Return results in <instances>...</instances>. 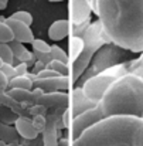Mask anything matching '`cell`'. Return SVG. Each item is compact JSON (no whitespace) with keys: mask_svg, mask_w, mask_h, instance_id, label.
I'll use <instances>...</instances> for the list:
<instances>
[{"mask_svg":"<svg viewBox=\"0 0 143 146\" xmlns=\"http://www.w3.org/2000/svg\"><path fill=\"white\" fill-rule=\"evenodd\" d=\"M109 40L130 52H143V0H91Z\"/></svg>","mask_w":143,"mask_h":146,"instance_id":"6da1fadb","label":"cell"},{"mask_svg":"<svg viewBox=\"0 0 143 146\" xmlns=\"http://www.w3.org/2000/svg\"><path fill=\"white\" fill-rule=\"evenodd\" d=\"M78 146H143V118L130 115L108 116L88 128Z\"/></svg>","mask_w":143,"mask_h":146,"instance_id":"7a4b0ae2","label":"cell"},{"mask_svg":"<svg viewBox=\"0 0 143 146\" xmlns=\"http://www.w3.org/2000/svg\"><path fill=\"white\" fill-rule=\"evenodd\" d=\"M103 118L118 115H143V77L126 74L116 80L98 102Z\"/></svg>","mask_w":143,"mask_h":146,"instance_id":"3957f363","label":"cell"},{"mask_svg":"<svg viewBox=\"0 0 143 146\" xmlns=\"http://www.w3.org/2000/svg\"><path fill=\"white\" fill-rule=\"evenodd\" d=\"M81 38L84 40V50L81 55L78 57V60L72 64V75H71L72 82H77L79 77L85 72V70L91 65V61L96 54V51L102 46L112 43L109 37L106 36V33L103 31L99 20H95L94 23L89 24V27L87 29V31L84 33Z\"/></svg>","mask_w":143,"mask_h":146,"instance_id":"277c9868","label":"cell"},{"mask_svg":"<svg viewBox=\"0 0 143 146\" xmlns=\"http://www.w3.org/2000/svg\"><path fill=\"white\" fill-rule=\"evenodd\" d=\"M129 61H130V60H129ZM129 61H126V62H123V64H119V65H116V67L108 68V70H105V71H102V72H98L92 78H89V80L81 87L84 95L88 98L89 101L98 104V102L101 101V98L103 97V94L106 92V90H108L116 80H119L120 77L129 74V71H128V62H129Z\"/></svg>","mask_w":143,"mask_h":146,"instance_id":"5b68a950","label":"cell"},{"mask_svg":"<svg viewBox=\"0 0 143 146\" xmlns=\"http://www.w3.org/2000/svg\"><path fill=\"white\" fill-rule=\"evenodd\" d=\"M130 54L132 52L128 50L122 48L113 43H108L96 51L89 67L94 70L95 74H98V72H102L108 68L116 67L119 64H123V62L132 60Z\"/></svg>","mask_w":143,"mask_h":146,"instance_id":"8992f818","label":"cell"},{"mask_svg":"<svg viewBox=\"0 0 143 146\" xmlns=\"http://www.w3.org/2000/svg\"><path fill=\"white\" fill-rule=\"evenodd\" d=\"M101 119H103V116H102L101 111L98 109V106L92 108V109H88V111H85V112H82L79 115H77L72 119V122H71V126L68 129V135L67 136L70 138L71 142H77L78 138L88 128L95 125L96 122H99Z\"/></svg>","mask_w":143,"mask_h":146,"instance_id":"52a82bcc","label":"cell"},{"mask_svg":"<svg viewBox=\"0 0 143 146\" xmlns=\"http://www.w3.org/2000/svg\"><path fill=\"white\" fill-rule=\"evenodd\" d=\"M62 109H50L47 113V125L43 135V146H58L60 129L58 123L61 122Z\"/></svg>","mask_w":143,"mask_h":146,"instance_id":"ba28073f","label":"cell"},{"mask_svg":"<svg viewBox=\"0 0 143 146\" xmlns=\"http://www.w3.org/2000/svg\"><path fill=\"white\" fill-rule=\"evenodd\" d=\"M72 104V97L71 92L68 91H57V92H44L36 105H41L44 108L50 109H67Z\"/></svg>","mask_w":143,"mask_h":146,"instance_id":"9c48e42d","label":"cell"},{"mask_svg":"<svg viewBox=\"0 0 143 146\" xmlns=\"http://www.w3.org/2000/svg\"><path fill=\"white\" fill-rule=\"evenodd\" d=\"M92 13L91 0H70V21L72 26L89 20Z\"/></svg>","mask_w":143,"mask_h":146,"instance_id":"30bf717a","label":"cell"},{"mask_svg":"<svg viewBox=\"0 0 143 146\" xmlns=\"http://www.w3.org/2000/svg\"><path fill=\"white\" fill-rule=\"evenodd\" d=\"M72 78L70 75H60L47 80H34V88H38L44 92H57V91H68L71 88ZM74 84V82H72Z\"/></svg>","mask_w":143,"mask_h":146,"instance_id":"8fae6325","label":"cell"},{"mask_svg":"<svg viewBox=\"0 0 143 146\" xmlns=\"http://www.w3.org/2000/svg\"><path fill=\"white\" fill-rule=\"evenodd\" d=\"M3 20L13 31V36H14V40L21 43V44H31L34 41V34L30 29V26H26L20 21H16V20H11L10 17H6V19H0Z\"/></svg>","mask_w":143,"mask_h":146,"instance_id":"7c38bea8","label":"cell"},{"mask_svg":"<svg viewBox=\"0 0 143 146\" xmlns=\"http://www.w3.org/2000/svg\"><path fill=\"white\" fill-rule=\"evenodd\" d=\"M7 92L14 101H17L19 104H23L26 106L36 105L38 98L44 94V91H41L38 88H33V90H9Z\"/></svg>","mask_w":143,"mask_h":146,"instance_id":"4fadbf2b","label":"cell"},{"mask_svg":"<svg viewBox=\"0 0 143 146\" xmlns=\"http://www.w3.org/2000/svg\"><path fill=\"white\" fill-rule=\"evenodd\" d=\"M71 21L70 20H55L50 27H48V37L54 41H60L64 40L65 37H68L71 34Z\"/></svg>","mask_w":143,"mask_h":146,"instance_id":"5bb4252c","label":"cell"},{"mask_svg":"<svg viewBox=\"0 0 143 146\" xmlns=\"http://www.w3.org/2000/svg\"><path fill=\"white\" fill-rule=\"evenodd\" d=\"M14 128H16L19 136H20L21 139H24V141H34V139H37L38 135H40V133L36 131V128L33 126L31 119H28V118H21V116H19L17 121H16V123H14Z\"/></svg>","mask_w":143,"mask_h":146,"instance_id":"9a60e30c","label":"cell"},{"mask_svg":"<svg viewBox=\"0 0 143 146\" xmlns=\"http://www.w3.org/2000/svg\"><path fill=\"white\" fill-rule=\"evenodd\" d=\"M0 142L3 143H19L20 142V136L14 125H6L0 122Z\"/></svg>","mask_w":143,"mask_h":146,"instance_id":"2e32d148","label":"cell"},{"mask_svg":"<svg viewBox=\"0 0 143 146\" xmlns=\"http://www.w3.org/2000/svg\"><path fill=\"white\" fill-rule=\"evenodd\" d=\"M68 47H70V52H68V58H70V62H75L78 60V57L81 55L82 50H84V40L81 37H72L70 38V43H68Z\"/></svg>","mask_w":143,"mask_h":146,"instance_id":"e0dca14e","label":"cell"},{"mask_svg":"<svg viewBox=\"0 0 143 146\" xmlns=\"http://www.w3.org/2000/svg\"><path fill=\"white\" fill-rule=\"evenodd\" d=\"M34 84L33 80L27 75L24 77H14L13 80L9 81V90H33Z\"/></svg>","mask_w":143,"mask_h":146,"instance_id":"ac0fdd59","label":"cell"},{"mask_svg":"<svg viewBox=\"0 0 143 146\" xmlns=\"http://www.w3.org/2000/svg\"><path fill=\"white\" fill-rule=\"evenodd\" d=\"M128 71L129 74H135V75H140L143 74V52L138 58H132L128 62Z\"/></svg>","mask_w":143,"mask_h":146,"instance_id":"d6986e66","label":"cell"},{"mask_svg":"<svg viewBox=\"0 0 143 146\" xmlns=\"http://www.w3.org/2000/svg\"><path fill=\"white\" fill-rule=\"evenodd\" d=\"M17 118H19V116H17L11 109H9V108L0 105V122H3V123H6V125H14L16 121H17Z\"/></svg>","mask_w":143,"mask_h":146,"instance_id":"ffe728a7","label":"cell"},{"mask_svg":"<svg viewBox=\"0 0 143 146\" xmlns=\"http://www.w3.org/2000/svg\"><path fill=\"white\" fill-rule=\"evenodd\" d=\"M50 55H51V60H55V61H61V62L70 64L68 52H65L64 50L61 48L60 46H57V44L51 46V51H50Z\"/></svg>","mask_w":143,"mask_h":146,"instance_id":"44dd1931","label":"cell"},{"mask_svg":"<svg viewBox=\"0 0 143 146\" xmlns=\"http://www.w3.org/2000/svg\"><path fill=\"white\" fill-rule=\"evenodd\" d=\"M10 19L16 20V21H20V23H23L26 26H31L33 24V14L30 11H27V10H19V11L13 13L10 16Z\"/></svg>","mask_w":143,"mask_h":146,"instance_id":"7402d4cb","label":"cell"},{"mask_svg":"<svg viewBox=\"0 0 143 146\" xmlns=\"http://www.w3.org/2000/svg\"><path fill=\"white\" fill-rule=\"evenodd\" d=\"M13 40H14V36H13L11 29L3 20H0V44H9Z\"/></svg>","mask_w":143,"mask_h":146,"instance_id":"603a6c76","label":"cell"},{"mask_svg":"<svg viewBox=\"0 0 143 146\" xmlns=\"http://www.w3.org/2000/svg\"><path fill=\"white\" fill-rule=\"evenodd\" d=\"M47 68L55 71L58 75H70V65L65 64V62H61V61L51 60V62L47 65Z\"/></svg>","mask_w":143,"mask_h":146,"instance_id":"cb8c5ba5","label":"cell"},{"mask_svg":"<svg viewBox=\"0 0 143 146\" xmlns=\"http://www.w3.org/2000/svg\"><path fill=\"white\" fill-rule=\"evenodd\" d=\"M0 58L3 60L4 64H11L14 65V54L10 48L9 44H0Z\"/></svg>","mask_w":143,"mask_h":146,"instance_id":"d4e9b609","label":"cell"},{"mask_svg":"<svg viewBox=\"0 0 143 146\" xmlns=\"http://www.w3.org/2000/svg\"><path fill=\"white\" fill-rule=\"evenodd\" d=\"M31 51H37V52H43V54H50L51 51V46L47 41L40 40V38H34V41L31 43Z\"/></svg>","mask_w":143,"mask_h":146,"instance_id":"484cf974","label":"cell"},{"mask_svg":"<svg viewBox=\"0 0 143 146\" xmlns=\"http://www.w3.org/2000/svg\"><path fill=\"white\" fill-rule=\"evenodd\" d=\"M9 46H10V48H11L13 54H14V60H19L27 51V48L24 47V44H21V43H19L16 40H13L11 43H9Z\"/></svg>","mask_w":143,"mask_h":146,"instance_id":"4316f807","label":"cell"},{"mask_svg":"<svg viewBox=\"0 0 143 146\" xmlns=\"http://www.w3.org/2000/svg\"><path fill=\"white\" fill-rule=\"evenodd\" d=\"M89 24H91V21H89V20H87V21H84V23H81V24L72 26V27H71L72 37H82V36H84V33L87 31V29L89 27Z\"/></svg>","mask_w":143,"mask_h":146,"instance_id":"83f0119b","label":"cell"},{"mask_svg":"<svg viewBox=\"0 0 143 146\" xmlns=\"http://www.w3.org/2000/svg\"><path fill=\"white\" fill-rule=\"evenodd\" d=\"M31 122H33V126L36 128V131L38 133H43L46 129V125H47V116H34V118H31Z\"/></svg>","mask_w":143,"mask_h":146,"instance_id":"f1b7e54d","label":"cell"},{"mask_svg":"<svg viewBox=\"0 0 143 146\" xmlns=\"http://www.w3.org/2000/svg\"><path fill=\"white\" fill-rule=\"evenodd\" d=\"M28 112H30L31 118H34V116H47L48 109L41 106V105H31V106H28Z\"/></svg>","mask_w":143,"mask_h":146,"instance_id":"f546056e","label":"cell"},{"mask_svg":"<svg viewBox=\"0 0 143 146\" xmlns=\"http://www.w3.org/2000/svg\"><path fill=\"white\" fill-rule=\"evenodd\" d=\"M19 62H24L28 68H30V67L33 68V65L36 64V58H34V55H33V51H28V50H27V51L19 58Z\"/></svg>","mask_w":143,"mask_h":146,"instance_id":"4dcf8cb0","label":"cell"},{"mask_svg":"<svg viewBox=\"0 0 143 146\" xmlns=\"http://www.w3.org/2000/svg\"><path fill=\"white\" fill-rule=\"evenodd\" d=\"M0 71L7 77L9 81L13 80V78L16 77V68H14V65H11V64H3V67H1Z\"/></svg>","mask_w":143,"mask_h":146,"instance_id":"1f68e13d","label":"cell"},{"mask_svg":"<svg viewBox=\"0 0 143 146\" xmlns=\"http://www.w3.org/2000/svg\"><path fill=\"white\" fill-rule=\"evenodd\" d=\"M14 68H16V77H24L28 74V71H27L28 67L24 62H19L17 65H14Z\"/></svg>","mask_w":143,"mask_h":146,"instance_id":"d6a6232c","label":"cell"},{"mask_svg":"<svg viewBox=\"0 0 143 146\" xmlns=\"http://www.w3.org/2000/svg\"><path fill=\"white\" fill-rule=\"evenodd\" d=\"M0 91H9V80L0 71Z\"/></svg>","mask_w":143,"mask_h":146,"instance_id":"836d02e7","label":"cell"},{"mask_svg":"<svg viewBox=\"0 0 143 146\" xmlns=\"http://www.w3.org/2000/svg\"><path fill=\"white\" fill-rule=\"evenodd\" d=\"M20 145L23 146H43V138L41 139H34V141H24L23 139V142H19Z\"/></svg>","mask_w":143,"mask_h":146,"instance_id":"e575fe53","label":"cell"},{"mask_svg":"<svg viewBox=\"0 0 143 146\" xmlns=\"http://www.w3.org/2000/svg\"><path fill=\"white\" fill-rule=\"evenodd\" d=\"M47 68V65L46 64H43V62H40V61H36V64L33 65V74L34 75H37L38 72H41L43 70H46Z\"/></svg>","mask_w":143,"mask_h":146,"instance_id":"d590c367","label":"cell"},{"mask_svg":"<svg viewBox=\"0 0 143 146\" xmlns=\"http://www.w3.org/2000/svg\"><path fill=\"white\" fill-rule=\"evenodd\" d=\"M7 3H9V0H0V11L7 9Z\"/></svg>","mask_w":143,"mask_h":146,"instance_id":"8d00e7d4","label":"cell"},{"mask_svg":"<svg viewBox=\"0 0 143 146\" xmlns=\"http://www.w3.org/2000/svg\"><path fill=\"white\" fill-rule=\"evenodd\" d=\"M0 146H23V145H20V143H3V142H0Z\"/></svg>","mask_w":143,"mask_h":146,"instance_id":"74e56055","label":"cell"},{"mask_svg":"<svg viewBox=\"0 0 143 146\" xmlns=\"http://www.w3.org/2000/svg\"><path fill=\"white\" fill-rule=\"evenodd\" d=\"M50 3H58V1H64V0H48Z\"/></svg>","mask_w":143,"mask_h":146,"instance_id":"f35d334b","label":"cell"},{"mask_svg":"<svg viewBox=\"0 0 143 146\" xmlns=\"http://www.w3.org/2000/svg\"><path fill=\"white\" fill-rule=\"evenodd\" d=\"M3 64H4V62H3V60L0 58V70H1V67H3Z\"/></svg>","mask_w":143,"mask_h":146,"instance_id":"ab89813d","label":"cell"},{"mask_svg":"<svg viewBox=\"0 0 143 146\" xmlns=\"http://www.w3.org/2000/svg\"><path fill=\"white\" fill-rule=\"evenodd\" d=\"M142 118H143V115H142Z\"/></svg>","mask_w":143,"mask_h":146,"instance_id":"60d3db41","label":"cell"},{"mask_svg":"<svg viewBox=\"0 0 143 146\" xmlns=\"http://www.w3.org/2000/svg\"><path fill=\"white\" fill-rule=\"evenodd\" d=\"M142 77H143V74H142Z\"/></svg>","mask_w":143,"mask_h":146,"instance_id":"b9f144b4","label":"cell"}]
</instances>
